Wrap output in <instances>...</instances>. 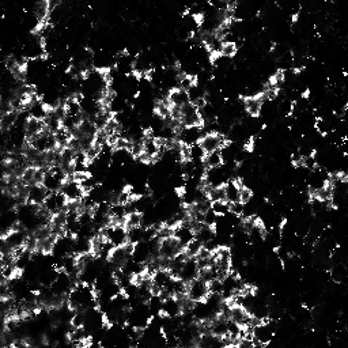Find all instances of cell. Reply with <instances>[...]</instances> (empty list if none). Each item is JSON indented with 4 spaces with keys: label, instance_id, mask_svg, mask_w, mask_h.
<instances>
[{
    "label": "cell",
    "instance_id": "52a82bcc",
    "mask_svg": "<svg viewBox=\"0 0 348 348\" xmlns=\"http://www.w3.org/2000/svg\"><path fill=\"white\" fill-rule=\"evenodd\" d=\"M199 266H197V261L195 257H188L187 261L184 263L183 268L180 271L179 279L183 280L185 284H189L191 282H193L195 279L199 278Z\"/></svg>",
    "mask_w": 348,
    "mask_h": 348
},
{
    "label": "cell",
    "instance_id": "30bf717a",
    "mask_svg": "<svg viewBox=\"0 0 348 348\" xmlns=\"http://www.w3.org/2000/svg\"><path fill=\"white\" fill-rule=\"evenodd\" d=\"M184 247L180 245L173 237L170 238L162 239L159 243V257L160 258H166V260H171L174 256H177L180 252H183Z\"/></svg>",
    "mask_w": 348,
    "mask_h": 348
},
{
    "label": "cell",
    "instance_id": "484cf974",
    "mask_svg": "<svg viewBox=\"0 0 348 348\" xmlns=\"http://www.w3.org/2000/svg\"><path fill=\"white\" fill-rule=\"evenodd\" d=\"M238 52V48L235 46V44H223L222 46V51H220V55L226 56V57H234L235 53Z\"/></svg>",
    "mask_w": 348,
    "mask_h": 348
},
{
    "label": "cell",
    "instance_id": "9a60e30c",
    "mask_svg": "<svg viewBox=\"0 0 348 348\" xmlns=\"http://www.w3.org/2000/svg\"><path fill=\"white\" fill-rule=\"evenodd\" d=\"M45 124L41 120L36 119H29V121L25 124L23 127V131H25V135H26V139L30 140V139L36 138L40 133L45 131Z\"/></svg>",
    "mask_w": 348,
    "mask_h": 348
},
{
    "label": "cell",
    "instance_id": "4316f807",
    "mask_svg": "<svg viewBox=\"0 0 348 348\" xmlns=\"http://www.w3.org/2000/svg\"><path fill=\"white\" fill-rule=\"evenodd\" d=\"M254 341L252 340V336L247 334V336H243V337H239L237 340V345L235 348H254Z\"/></svg>",
    "mask_w": 348,
    "mask_h": 348
},
{
    "label": "cell",
    "instance_id": "277c9868",
    "mask_svg": "<svg viewBox=\"0 0 348 348\" xmlns=\"http://www.w3.org/2000/svg\"><path fill=\"white\" fill-rule=\"evenodd\" d=\"M67 199L61 192L49 193L46 196L45 202L42 204V210L48 212L49 215H57L60 212H64L65 207H67Z\"/></svg>",
    "mask_w": 348,
    "mask_h": 348
},
{
    "label": "cell",
    "instance_id": "e0dca14e",
    "mask_svg": "<svg viewBox=\"0 0 348 348\" xmlns=\"http://www.w3.org/2000/svg\"><path fill=\"white\" fill-rule=\"evenodd\" d=\"M215 237H216V233H215V230H214V227L206 226L204 223H203V225L200 226L196 231H195V238H196L197 241H200L203 245H206L207 242H210V241H212V239H215Z\"/></svg>",
    "mask_w": 348,
    "mask_h": 348
},
{
    "label": "cell",
    "instance_id": "44dd1931",
    "mask_svg": "<svg viewBox=\"0 0 348 348\" xmlns=\"http://www.w3.org/2000/svg\"><path fill=\"white\" fill-rule=\"evenodd\" d=\"M142 222L143 214L133 211V212H129V214H127V216H125V219H124V227L127 230L133 229V227H139V226H142Z\"/></svg>",
    "mask_w": 348,
    "mask_h": 348
},
{
    "label": "cell",
    "instance_id": "5b68a950",
    "mask_svg": "<svg viewBox=\"0 0 348 348\" xmlns=\"http://www.w3.org/2000/svg\"><path fill=\"white\" fill-rule=\"evenodd\" d=\"M208 295H210V293H208L207 282H204L200 278H197L189 284H187V298L191 299L192 302H204Z\"/></svg>",
    "mask_w": 348,
    "mask_h": 348
},
{
    "label": "cell",
    "instance_id": "9c48e42d",
    "mask_svg": "<svg viewBox=\"0 0 348 348\" xmlns=\"http://www.w3.org/2000/svg\"><path fill=\"white\" fill-rule=\"evenodd\" d=\"M173 238L183 247H185L192 239H195V230L189 225V219L188 222H183L181 225L174 227Z\"/></svg>",
    "mask_w": 348,
    "mask_h": 348
},
{
    "label": "cell",
    "instance_id": "8fae6325",
    "mask_svg": "<svg viewBox=\"0 0 348 348\" xmlns=\"http://www.w3.org/2000/svg\"><path fill=\"white\" fill-rule=\"evenodd\" d=\"M48 195H49V192L42 187L41 184H34V185L28 187L26 203L33 204V206H42Z\"/></svg>",
    "mask_w": 348,
    "mask_h": 348
},
{
    "label": "cell",
    "instance_id": "d4e9b609",
    "mask_svg": "<svg viewBox=\"0 0 348 348\" xmlns=\"http://www.w3.org/2000/svg\"><path fill=\"white\" fill-rule=\"evenodd\" d=\"M253 200V191L250 188H242L239 189V203L241 204H247L249 202Z\"/></svg>",
    "mask_w": 348,
    "mask_h": 348
},
{
    "label": "cell",
    "instance_id": "8992f818",
    "mask_svg": "<svg viewBox=\"0 0 348 348\" xmlns=\"http://www.w3.org/2000/svg\"><path fill=\"white\" fill-rule=\"evenodd\" d=\"M199 144L203 148V151L206 154H210V152L222 150L227 144V138L222 136L219 133H204V136L200 139Z\"/></svg>",
    "mask_w": 348,
    "mask_h": 348
},
{
    "label": "cell",
    "instance_id": "7a4b0ae2",
    "mask_svg": "<svg viewBox=\"0 0 348 348\" xmlns=\"http://www.w3.org/2000/svg\"><path fill=\"white\" fill-rule=\"evenodd\" d=\"M28 144L32 147L34 151H37L38 154H46L49 151H55L57 148V144H56L55 133L49 132L48 129H45L44 132H41L36 138L28 140Z\"/></svg>",
    "mask_w": 348,
    "mask_h": 348
},
{
    "label": "cell",
    "instance_id": "5bb4252c",
    "mask_svg": "<svg viewBox=\"0 0 348 348\" xmlns=\"http://www.w3.org/2000/svg\"><path fill=\"white\" fill-rule=\"evenodd\" d=\"M167 101H169L170 106H176V108H181V106L189 104L188 93L184 92L179 87H176L173 90H170L167 93Z\"/></svg>",
    "mask_w": 348,
    "mask_h": 348
},
{
    "label": "cell",
    "instance_id": "4fadbf2b",
    "mask_svg": "<svg viewBox=\"0 0 348 348\" xmlns=\"http://www.w3.org/2000/svg\"><path fill=\"white\" fill-rule=\"evenodd\" d=\"M26 110L29 112L30 119L41 120V121H44V120H45V117L48 116V112H49V109L46 108L45 104L41 101V98L34 100V101H33L32 104L28 106V109Z\"/></svg>",
    "mask_w": 348,
    "mask_h": 348
},
{
    "label": "cell",
    "instance_id": "cb8c5ba5",
    "mask_svg": "<svg viewBox=\"0 0 348 348\" xmlns=\"http://www.w3.org/2000/svg\"><path fill=\"white\" fill-rule=\"evenodd\" d=\"M202 247H203V243L195 238L192 239L187 246L184 247V252H185V254H187L188 257H196L197 253L202 250Z\"/></svg>",
    "mask_w": 348,
    "mask_h": 348
},
{
    "label": "cell",
    "instance_id": "7402d4cb",
    "mask_svg": "<svg viewBox=\"0 0 348 348\" xmlns=\"http://www.w3.org/2000/svg\"><path fill=\"white\" fill-rule=\"evenodd\" d=\"M330 279L333 280L334 283H343V280L347 276V270L345 267L340 263V264H333L332 270H330Z\"/></svg>",
    "mask_w": 348,
    "mask_h": 348
},
{
    "label": "cell",
    "instance_id": "6da1fadb",
    "mask_svg": "<svg viewBox=\"0 0 348 348\" xmlns=\"http://www.w3.org/2000/svg\"><path fill=\"white\" fill-rule=\"evenodd\" d=\"M102 237L108 241L113 247L124 246L128 243L127 238V229L123 225H108L106 227L98 231Z\"/></svg>",
    "mask_w": 348,
    "mask_h": 348
},
{
    "label": "cell",
    "instance_id": "ac0fdd59",
    "mask_svg": "<svg viewBox=\"0 0 348 348\" xmlns=\"http://www.w3.org/2000/svg\"><path fill=\"white\" fill-rule=\"evenodd\" d=\"M203 166H204L206 169H216V167L223 166V158H222L220 150L219 151L206 154L204 159H203Z\"/></svg>",
    "mask_w": 348,
    "mask_h": 348
},
{
    "label": "cell",
    "instance_id": "d6986e66",
    "mask_svg": "<svg viewBox=\"0 0 348 348\" xmlns=\"http://www.w3.org/2000/svg\"><path fill=\"white\" fill-rule=\"evenodd\" d=\"M41 185L48 191L49 193L53 192H60L61 191V187H63V183L59 181V180L53 177L49 171H46L45 176H44V180H42Z\"/></svg>",
    "mask_w": 348,
    "mask_h": 348
},
{
    "label": "cell",
    "instance_id": "603a6c76",
    "mask_svg": "<svg viewBox=\"0 0 348 348\" xmlns=\"http://www.w3.org/2000/svg\"><path fill=\"white\" fill-rule=\"evenodd\" d=\"M230 203L227 202H212L211 203V210L216 216H225L229 214Z\"/></svg>",
    "mask_w": 348,
    "mask_h": 348
},
{
    "label": "cell",
    "instance_id": "ffe728a7",
    "mask_svg": "<svg viewBox=\"0 0 348 348\" xmlns=\"http://www.w3.org/2000/svg\"><path fill=\"white\" fill-rule=\"evenodd\" d=\"M144 233H146V227L139 226V227H133V229L127 230V238L128 243L131 245H136L139 242H144Z\"/></svg>",
    "mask_w": 348,
    "mask_h": 348
},
{
    "label": "cell",
    "instance_id": "7c38bea8",
    "mask_svg": "<svg viewBox=\"0 0 348 348\" xmlns=\"http://www.w3.org/2000/svg\"><path fill=\"white\" fill-rule=\"evenodd\" d=\"M183 314V307H181V301L174 297L166 298L165 301L162 302V312L160 316L169 317V318H174Z\"/></svg>",
    "mask_w": 348,
    "mask_h": 348
},
{
    "label": "cell",
    "instance_id": "3957f363",
    "mask_svg": "<svg viewBox=\"0 0 348 348\" xmlns=\"http://www.w3.org/2000/svg\"><path fill=\"white\" fill-rule=\"evenodd\" d=\"M180 123L183 127H203V120L199 115V109L193 104H187L180 108Z\"/></svg>",
    "mask_w": 348,
    "mask_h": 348
},
{
    "label": "cell",
    "instance_id": "2e32d148",
    "mask_svg": "<svg viewBox=\"0 0 348 348\" xmlns=\"http://www.w3.org/2000/svg\"><path fill=\"white\" fill-rule=\"evenodd\" d=\"M243 110L246 112L247 115L252 117H257L261 113V102L260 97H249V98H243Z\"/></svg>",
    "mask_w": 348,
    "mask_h": 348
},
{
    "label": "cell",
    "instance_id": "ba28073f",
    "mask_svg": "<svg viewBox=\"0 0 348 348\" xmlns=\"http://www.w3.org/2000/svg\"><path fill=\"white\" fill-rule=\"evenodd\" d=\"M60 192L64 195L67 202H80L82 197L86 195V193L83 192L82 187L79 185V183H76L73 179L67 180V181L63 184Z\"/></svg>",
    "mask_w": 348,
    "mask_h": 348
}]
</instances>
